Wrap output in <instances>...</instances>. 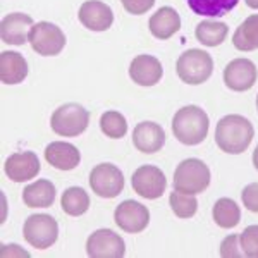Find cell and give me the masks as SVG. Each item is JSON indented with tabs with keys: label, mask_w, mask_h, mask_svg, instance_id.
Segmentation results:
<instances>
[{
	"label": "cell",
	"mask_w": 258,
	"mask_h": 258,
	"mask_svg": "<svg viewBox=\"0 0 258 258\" xmlns=\"http://www.w3.org/2000/svg\"><path fill=\"white\" fill-rule=\"evenodd\" d=\"M255 136L253 124L239 114H229L217 122L215 127V143L217 147L231 155H239L248 150Z\"/></svg>",
	"instance_id": "6da1fadb"
},
{
	"label": "cell",
	"mask_w": 258,
	"mask_h": 258,
	"mask_svg": "<svg viewBox=\"0 0 258 258\" xmlns=\"http://www.w3.org/2000/svg\"><path fill=\"white\" fill-rule=\"evenodd\" d=\"M209 115L198 105H186L179 109L172 117V133L182 145L195 147L209 135Z\"/></svg>",
	"instance_id": "7a4b0ae2"
},
{
	"label": "cell",
	"mask_w": 258,
	"mask_h": 258,
	"mask_svg": "<svg viewBox=\"0 0 258 258\" xmlns=\"http://www.w3.org/2000/svg\"><path fill=\"white\" fill-rule=\"evenodd\" d=\"M210 184V169L200 159H186L174 172V189L186 195L203 193Z\"/></svg>",
	"instance_id": "3957f363"
},
{
	"label": "cell",
	"mask_w": 258,
	"mask_h": 258,
	"mask_svg": "<svg viewBox=\"0 0 258 258\" xmlns=\"http://www.w3.org/2000/svg\"><path fill=\"white\" fill-rule=\"evenodd\" d=\"M176 71L186 85H202L214 73V60L205 50L189 48L177 59Z\"/></svg>",
	"instance_id": "277c9868"
},
{
	"label": "cell",
	"mask_w": 258,
	"mask_h": 258,
	"mask_svg": "<svg viewBox=\"0 0 258 258\" xmlns=\"http://www.w3.org/2000/svg\"><path fill=\"white\" fill-rule=\"evenodd\" d=\"M90 124V112L80 103H66L53 110L50 126L53 133L66 138H74L86 131Z\"/></svg>",
	"instance_id": "5b68a950"
},
{
	"label": "cell",
	"mask_w": 258,
	"mask_h": 258,
	"mask_svg": "<svg viewBox=\"0 0 258 258\" xmlns=\"http://www.w3.org/2000/svg\"><path fill=\"white\" fill-rule=\"evenodd\" d=\"M31 48L38 55L52 57L59 55L66 47V35L57 24L48 23V21H40L33 24L30 35H28Z\"/></svg>",
	"instance_id": "8992f818"
},
{
	"label": "cell",
	"mask_w": 258,
	"mask_h": 258,
	"mask_svg": "<svg viewBox=\"0 0 258 258\" xmlns=\"http://www.w3.org/2000/svg\"><path fill=\"white\" fill-rule=\"evenodd\" d=\"M23 236L33 248L47 249L59 238V226L52 215L35 214L24 220Z\"/></svg>",
	"instance_id": "52a82bcc"
},
{
	"label": "cell",
	"mask_w": 258,
	"mask_h": 258,
	"mask_svg": "<svg viewBox=\"0 0 258 258\" xmlns=\"http://www.w3.org/2000/svg\"><path fill=\"white\" fill-rule=\"evenodd\" d=\"M90 188L100 198H115L124 189V176L114 164H98L90 172Z\"/></svg>",
	"instance_id": "ba28073f"
},
{
	"label": "cell",
	"mask_w": 258,
	"mask_h": 258,
	"mask_svg": "<svg viewBox=\"0 0 258 258\" xmlns=\"http://www.w3.org/2000/svg\"><path fill=\"white\" fill-rule=\"evenodd\" d=\"M131 184L135 193H138L141 198L157 200L167 188V179H165V174L155 165H141L133 172Z\"/></svg>",
	"instance_id": "9c48e42d"
},
{
	"label": "cell",
	"mask_w": 258,
	"mask_h": 258,
	"mask_svg": "<svg viewBox=\"0 0 258 258\" xmlns=\"http://www.w3.org/2000/svg\"><path fill=\"white\" fill-rule=\"evenodd\" d=\"M86 253L91 258H122L126 255V244L110 229H98L86 241Z\"/></svg>",
	"instance_id": "30bf717a"
},
{
	"label": "cell",
	"mask_w": 258,
	"mask_h": 258,
	"mask_svg": "<svg viewBox=\"0 0 258 258\" xmlns=\"http://www.w3.org/2000/svg\"><path fill=\"white\" fill-rule=\"evenodd\" d=\"M115 224L126 232L136 234L148 227L150 222V212L143 203L135 202V200H126L114 212Z\"/></svg>",
	"instance_id": "8fae6325"
},
{
	"label": "cell",
	"mask_w": 258,
	"mask_h": 258,
	"mask_svg": "<svg viewBox=\"0 0 258 258\" xmlns=\"http://www.w3.org/2000/svg\"><path fill=\"white\" fill-rule=\"evenodd\" d=\"M258 69L249 59H234L224 69V83L232 91H248L255 86Z\"/></svg>",
	"instance_id": "7c38bea8"
},
{
	"label": "cell",
	"mask_w": 258,
	"mask_h": 258,
	"mask_svg": "<svg viewBox=\"0 0 258 258\" xmlns=\"http://www.w3.org/2000/svg\"><path fill=\"white\" fill-rule=\"evenodd\" d=\"M41 164L35 152L12 153L4 164V172L14 182H24L38 176Z\"/></svg>",
	"instance_id": "4fadbf2b"
},
{
	"label": "cell",
	"mask_w": 258,
	"mask_h": 258,
	"mask_svg": "<svg viewBox=\"0 0 258 258\" xmlns=\"http://www.w3.org/2000/svg\"><path fill=\"white\" fill-rule=\"evenodd\" d=\"M78 18L90 31H107L114 23V12L100 0H86L81 4Z\"/></svg>",
	"instance_id": "5bb4252c"
},
{
	"label": "cell",
	"mask_w": 258,
	"mask_h": 258,
	"mask_svg": "<svg viewBox=\"0 0 258 258\" xmlns=\"http://www.w3.org/2000/svg\"><path fill=\"white\" fill-rule=\"evenodd\" d=\"M133 143L141 153H157L165 145V131L160 124L143 120L133 131Z\"/></svg>",
	"instance_id": "9a60e30c"
},
{
	"label": "cell",
	"mask_w": 258,
	"mask_h": 258,
	"mask_svg": "<svg viewBox=\"0 0 258 258\" xmlns=\"http://www.w3.org/2000/svg\"><path fill=\"white\" fill-rule=\"evenodd\" d=\"M33 19L31 16L23 14V12H12V14H7L6 18L2 19V24H0V36H2V41L7 45H24L28 41V35H30L31 26H33Z\"/></svg>",
	"instance_id": "2e32d148"
},
{
	"label": "cell",
	"mask_w": 258,
	"mask_h": 258,
	"mask_svg": "<svg viewBox=\"0 0 258 258\" xmlns=\"http://www.w3.org/2000/svg\"><path fill=\"white\" fill-rule=\"evenodd\" d=\"M162 64L153 55H138L129 66V76L140 86H155L162 80Z\"/></svg>",
	"instance_id": "e0dca14e"
},
{
	"label": "cell",
	"mask_w": 258,
	"mask_h": 258,
	"mask_svg": "<svg viewBox=\"0 0 258 258\" xmlns=\"http://www.w3.org/2000/svg\"><path fill=\"white\" fill-rule=\"evenodd\" d=\"M45 160L59 170H73L80 165L81 153L74 145L66 141H52L45 148Z\"/></svg>",
	"instance_id": "ac0fdd59"
},
{
	"label": "cell",
	"mask_w": 258,
	"mask_h": 258,
	"mask_svg": "<svg viewBox=\"0 0 258 258\" xmlns=\"http://www.w3.org/2000/svg\"><path fill=\"white\" fill-rule=\"evenodd\" d=\"M150 33L159 40H169L172 35H176L181 28V18L177 11L172 7H160L155 14L150 18L148 23Z\"/></svg>",
	"instance_id": "d6986e66"
},
{
	"label": "cell",
	"mask_w": 258,
	"mask_h": 258,
	"mask_svg": "<svg viewBox=\"0 0 258 258\" xmlns=\"http://www.w3.org/2000/svg\"><path fill=\"white\" fill-rule=\"evenodd\" d=\"M28 76V62L19 52L0 53V81L4 85H19Z\"/></svg>",
	"instance_id": "ffe728a7"
},
{
	"label": "cell",
	"mask_w": 258,
	"mask_h": 258,
	"mask_svg": "<svg viewBox=\"0 0 258 258\" xmlns=\"http://www.w3.org/2000/svg\"><path fill=\"white\" fill-rule=\"evenodd\" d=\"M23 202L30 209H48L55 202V186L48 179H38L24 188Z\"/></svg>",
	"instance_id": "44dd1931"
},
{
	"label": "cell",
	"mask_w": 258,
	"mask_h": 258,
	"mask_svg": "<svg viewBox=\"0 0 258 258\" xmlns=\"http://www.w3.org/2000/svg\"><path fill=\"white\" fill-rule=\"evenodd\" d=\"M232 43L241 52H251L258 48V14L249 16L239 24L232 36Z\"/></svg>",
	"instance_id": "7402d4cb"
},
{
	"label": "cell",
	"mask_w": 258,
	"mask_h": 258,
	"mask_svg": "<svg viewBox=\"0 0 258 258\" xmlns=\"http://www.w3.org/2000/svg\"><path fill=\"white\" fill-rule=\"evenodd\" d=\"M239 0H186L188 7L197 16L222 18L238 6Z\"/></svg>",
	"instance_id": "603a6c76"
},
{
	"label": "cell",
	"mask_w": 258,
	"mask_h": 258,
	"mask_svg": "<svg viewBox=\"0 0 258 258\" xmlns=\"http://www.w3.org/2000/svg\"><path fill=\"white\" fill-rule=\"evenodd\" d=\"M229 33V28L226 23L220 21H202L195 30L197 40L205 47H219L224 40H226Z\"/></svg>",
	"instance_id": "cb8c5ba5"
},
{
	"label": "cell",
	"mask_w": 258,
	"mask_h": 258,
	"mask_svg": "<svg viewBox=\"0 0 258 258\" xmlns=\"http://www.w3.org/2000/svg\"><path fill=\"white\" fill-rule=\"evenodd\" d=\"M214 220L219 227L222 229H232L239 224L241 220V210L238 203L231 198H220L215 202L214 210H212Z\"/></svg>",
	"instance_id": "d4e9b609"
},
{
	"label": "cell",
	"mask_w": 258,
	"mask_h": 258,
	"mask_svg": "<svg viewBox=\"0 0 258 258\" xmlns=\"http://www.w3.org/2000/svg\"><path fill=\"white\" fill-rule=\"evenodd\" d=\"M60 207L71 217H80L90 209V197L83 188L73 186V188H68L62 193Z\"/></svg>",
	"instance_id": "484cf974"
},
{
	"label": "cell",
	"mask_w": 258,
	"mask_h": 258,
	"mask_svg": "<svg viewBox=\"0 0 258 258\" xmlns=\"http://www.w3.org/2000/svg\"><path fill=\"white\" fill-rule=\"evenodd\" d=\"M100 129L107 138L119 140L126 136L127 133V120L117 110H107L100 117Z\"/></svg>",
	"instance_id": "4316f807"
},
{
	"label": "cell",
	"mask_w": 258,
	"mask_h": 258,
	"mask_svg": "<svg viewBox=\"0 0 258 258\" xmlns=\"http://www.w3.org/2000/svg\"><path fill=\"white\" fill-rule=\"evenodd\" d=\"M169 203L170 209L179 219H191L198 210V200L195 195H186L176 189H174V193H170Z\"/></svg>",
	"instance_id": "83f0119b"
},
{
	"label": "cell",
	"mask_w": 258,
	"mask_h": 258,
	"mask_svg": "<svg viewBox=\"0 0 258 258\" xmlns=\"http://www.w3.org/2000/svg\"><path fill=\"white\" fill-rule=\"evenodd\" d=\"M241 251L244 256L258 258V226H248L239 234Z\"/></svg>",
	"instance_id": "f1b7e54d"
},
{
	"label": "cell",
	"mask_w": 258,
	"mask_h": 258,
	"mask_svg": "<svg viewBox=\"0 0 258 258\" xmlns=\"http://www.w3.org/2000/svg\"><path fill=\"white\" fill-rule=\"evenodd\" d=\"M238 241H239V236L238 234H231L227 236L226 239L220 243V255L224 258H239V256H244L243 251L238 249Z\"/></svg>",
	"instance_id": "f546056e"
},
{
	"label": "cell",
	"mask_w": 258,
	"mask_h": 258,
	"mask_svg": "<svg viewBox=\"0 0 258 258\" xmlns=\"http://www.w3.org/2000/svg\"><path fill=\"white\" fill-rule=\"evenodd\" d=\"M241 200H243V205L246 207L249 212H255L258 214V182H251L241 193Z\"/></svg>",
	"instance_id": "4dcf8cb0"
},
{
	"label": "cell",
	"mask_w": 258,
	"mask_h": 258,
	"mask_svg": "<svg viewBox=\"0 0 258 258\" xmlns=\"http://www.w3.org/2000/svg\"><path fill=\"white\" fill-rule=\"evenodd\" d=\"M129 14H135V16H141L145 12H148L153 7L155 0H120Z\"/></svg>",
	"instance_id": "1f68e13d"
},
{
	"label": "cell",
	"mask_w": 258,
	"mask_h": 258,
	"mask_svg": "<svg viewBox=\"0 0 258 258\" xmlns=\"http://www.w3.org/2000/svg\"><path fill=\"white\" fill-rule=\"evenodd\" d=\"M14 253H19L21 256H30L28 251H23L18 244H4L2 249H0V255L2 256H7V255H14Z\"/></svg>",
	"instance_id": "d6a6232c"
},
{
	"label": "cell",
	"mask_w": 258,
	"mask_h": 258,
	"mask_svg": "<svg viewBox=\"0 0 258 258\" xmlns=\"http://www.w3.org/2000/svg\"><path fill=\"white\" fill-rule=\"evenodd\" d=\"M253 165H255V169L258 170V145H256L255 152H253Z\"/></svg>",
	"instance_id": "836d02e7"
},
{
	"label": "cell",
	"mask_w": 258,
	"mask_h": 258,
	"mask_svg": "<svg viewBox=\"0 0 258 258\" xmlns=\"http://www.w3.org/2000/svg\"><path fill=\"white\" fill-rule=\"evenodd\" d=\"M246 2L248 7H251V9H258V0H244Z\"/></svg>",
	"instance_id": "e575fe53"
},
{
	"label": "cell",
	"mask_w": 258,
	"mask_h": 258,
	"mask_svg": "<svg viewBox=\"0 0 258 258\" xmlns=\"http://www.w3.org/2000/svg\"><path fill=\"white\" fill-rule=\"evenodd\" d=\"M256 109H258V95H256Z\"/></svg>",
	"instance_id": "d590c367"
}]
</instances>
